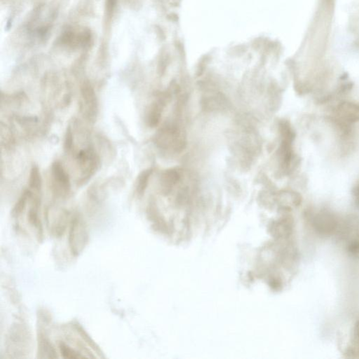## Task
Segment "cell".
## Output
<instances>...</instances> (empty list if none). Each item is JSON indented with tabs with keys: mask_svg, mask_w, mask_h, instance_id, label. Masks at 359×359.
<instances>
[{
	"mask_svg": "<svg viewBox=\"0 0 359 359\" xmlns=\"http://www.w3.org/2000/svg\"><path fill=\"white\" fill-rule=\"evenodd\" d=\"M32 194L33 193L32 192V195H31L30 197V206H29L28 213H27V221L37 230L39 236H41L42 227H41V220L39 215L40 202H39V197L37 196L32 195Z\"/></svg>",
	"mask_w": 359,
	"mask_h": 359,
	"instance_id": "obj_5",
	"label": "cell"
},
{
	"mask_svg": "<svg viewBox=\"0 0 359 359\" xmlns=\"http://www.w3.org/2000/svg\"><path fill=\"white\" fill-rule=\"evenodd\" d=\"M152 174V169H147L142 171L138 176L136 180V192L139 197L143 196L146 190L147 185H148L149 180L151 175Z\"/></svg>",
	"mask_w": 359,
	"mask_h": 359,
	"instance_id": "obj_8",
	"label": "cell"
},
{
	"mask_svg": "<svg viewBox=\"0 0 359 359\" xmlns=\"http://www.w3.org/2000/svg\"><path fill=\"white\" fill-rule=\"evenodd\" d=\"M162 105L160 102H156L151 106L147 116V122L150 127H154L159 124L161 119Z\"/></svg>",
	"mask_w": 359,
	"mask_h": 359,
	"instance_id": "obj_9",
	"label": "cell"
},
{
	"mask_svg": "<svg viewBox=\"0 0 359 359\" xmlns=\"http://www.w3.org/2000/svg\"><path fill=\"white\" fill-rule=\"evenodd\" d=\"M59 350L64 359H77L85 358L80 353L70 348L68 345L64 343H60L59 345Z\"/></svg>",
	"mask_w": 359,
	"mask_h": 359,
	"instance_id": "obj_12",
	"label": "cell"
},
{
	"mask_svg": "<svg viewBox=\"0 0 359 359\" xmlns=\"http://www.w3.org/2000/svg\"><path fill=\"white\" fill-rule=\"evenodd\" d=\"M51 187L53 193L58 197H65L70 193L71 184L68 173L61 163L55 161L51 166Z\"/></svg>",
	"mask_w": 359,
	"mask_h": 359,
	"instance_id": "obj_3",
	"label": "cell"
},
{
	"mask_svg": "<svg viewBox=\"0 0 359 359\" xmlns=\"http://www.w3.org/2000/svg\"><path fill=\"white\" fill-rule=\"evenodd\" d=\"M38 357L41 359L57 358L58 356L48 338L42 333L38 336Z\"/></svg>",
	"mask_w": 359,
	"mask_h": 359,
	"instance_id": "obj_6",
	"label": "cell"
},
{
	"mask_svg": "<svg viewBox=\"0 0 359 359\" xmlns=\"http://www.w3.org/2000/svg\"><path fill=\"white\" fill-rule=\"evenodd\" d=\"M31 194H32V192H30V190H25L22 194L18 202L15 204L13 211H12V216L15 217V218H18L19 216L21 215V213L23 212L24 210L25 209L27 201L30 199Z\"/></svg>",
	"mask_w": 359,
	"mask_h": 359,
	"instance_id": "obj_11",
	"label": "cell"
},
{
	"mask_svg": "<svg viewBox=\"0 0 359 359\" xmlns=\"http://www.w3.org/2000/svg\"><path fill=\"white\" fill-rule=\"evenodd\" d=\"M74 138L73 134H72V128L70 126H68L67 128L66 134H65V150L66 151L67 153L72 152L73 150L74 146Z\"/></svg>",
	"mask_w": 359,
	"mask_h": 359,
	"instance_id": "obj_14",
	"label": "cell"
},
{
	"mask_svg": "<svg viewBox=\"0 0 359 359\" xmlns=\"http://www.w3.org/2000/svg\"><path fill=\"white\" fill-rule=\"evenodd\" d=\"M179 176L176 171L171 170V171H166L163 176V183L166 184V186H172L173 184L176 183L178 180Z\"/></svg>",
	"mask_w": 359,
	"mask_h": 359,
	"instance_id": "obj_13",
	"label": "cell"
},
{
	"mask_svg": "<svg viewBox=\"0 0 359 359\" xmlns=\"http://www.w3.org/2000/svg\"><path fill=\"white\" fill-rule=\"evenodd\" d=\"M41 177L37 166H32L29 173V187L34 192H39L41 188Z\"/></svg>",
	"mask_w": 359,
	"mask_h": 359,
	"instance_id": "obj_10",
	"label": "cell"
},
{
	"mask_svg": "<svg viewBox=\"0 0 359 359\" xmlns=\"http://www.w3.org/2000/svg\"><path fill=\"white\" fill-rule=\"evenodd\" d=\"M76 161L80 171L79 183L84 184L87 182L99 167V158L92 148L79 151L76 157Z\"/></svg>",
	"mask_w": 359,
	"mask_h": 359,
	"instance_id": "obj_2",
	"label": "cell"
},
{
	"mask_svg": "<svg viewBox=\"0 0 359 359\" xmlns=\"http://www.w3.org/2000/svg\"><path fill=\"white\" fill-rule=\"evenodd\" d=\"M89 241L87 227L79 216H74L70 221L69 230V247L72 256H79L83 252Z\"/></svg>",
	"mask_w": 359,
	"mask_h": 359,
	"instance_id": "obj_1",
	"label": "cell"
},
{
	"mask_svg": "<svg viewBox=\"0 0 359 359\" xmlns=\"http://www.w3.org/2000/svg\"><path fill=\"white\" fill-rule=\"evenodd\" d=\"M68 220V213H62V214L60 215L50 227L51 235L55 237H62L66 230Z\"/></svg>",
	"mask_w": 359,
	"mask_h": 359,
	"instance_id": "obj_7",
	"label": "cell"
},
{
	"mask_svg": "<svg viewBox=\"0 0 359 359\" xmlns=\"http://www.w3.org/2000/svg\"><path fill=\"white\" fill-rule=\"evenodd\" d=\"M81 110L85 117L94 121L98 114V100L94 89L89 83H84L81 87Z\"/></svg>",
	"mask_w": 359,
	"mask_h": 359,
	"instance_id": "obj_4",
	"label": "cell"
}]
</instances>
